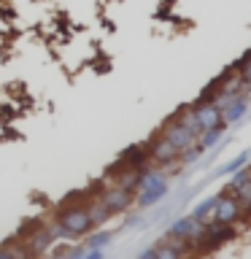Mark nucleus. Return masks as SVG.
I'll return each mask as SVG.
<instances>
[{"instance_id":"12","label":"nucleus","mask_w":251,"mask_h":259,"mask_svg":"<svg viewBox=\"0 0 251 259\" xmlns=\"http://www.w3.org/2000/svg\"><path fill=\"white\" fill-rule=\"evenodd\" d=\"M235 68H238V73H240V81H243V89L251 95V49L246 54L240 57L238 62H235Z\"/></svg>"},{"instance_id":"9","label":"nucleus","mask_w":251,"mask_h":259,"mask_svg":"<svg viewBox=\"0 0 251 259\" xmlns=\"http://www.w3.org/2000/svg\"><path fill=\"white\" fill-rule=\"evenodd\" d=\"M224 133H227V124H219V127H214V130H205V133L197 138V143H194V146H197V149L205 154L208 149H216V146L222 143Z\"/></svg>"},{"instance_id":"15","label":"nucleus","mask_w":251,"mask_h":259,"mask_svg":"<svg viewBox=\"0 0 251 259\" xmlns=\"http://www.w3.org/2000/svg\"><path fill=\"white\" fill-rule=\"evenodd\" d=\"M84 259H105V251H87Z\"/></svg>"},{"instance_id":"5","label":"nucleus","mask_w":251,"mask_h":259,"mask_svg":"<svg viewBox=\"0 0 251 259\" xmlns=\"http://www.w3.org/2000/svg\"><path fill=\"white\" fill-rule=\"evenodd\" d=\"M202 227H205V224L186 213V216H178L176 222L168 227V235H173V238H184V240H189L194 246V243L200 240V235H202Z\"/></svg>"},{"instance_id":"3","label":"nucleus","mask_w":251,"mask_h":259,"mask_svg":"<svg viewBox=\"0 0 251 259\" xmlns=\"http://www.w3.org/2000/svg\"><path fill=\"white\" fill-rule=\"evenodd\" d=\"M157 133H159L162 138H165V141L173 143L178 151H184V149H189V146L197 143V135H194L189 127H184V124H181V121H178L176 116H168V119L159 124Z\"/></svg>"},{"instance_id":"6","label":"nucleus","mask_w":251,"mask_h":259,"mask_svg":"<svg viewBox=\"0 0 251 259\" xmlns=\"http://www.w3.org/2000/svg\"><path fill=\"white\" fill-rule=\"evenodd\" d=\"M124 170H143V167H149L151 165V159H149V149H146V143H135V146H130V149L121 151V157L116 159Z\"/></svg>"},{"instance_id":"4","label":"nucleus","mask_w":251,"mask_h":259,"mask_svg":"<svg viewBox=\"0 0 251 259\" xmlns=\"http://www.w3.org/2000/svg\"><path fill=\"white\" fill-rule=\"evenodd\" d=\"M219 194H227V197H235L240 202L243 208L251 213V178L246 170H235V173H230V181L222 184V189H219Z\"/></svg>"},{"instance_id":"1","label":"nucleus","mask_w":251,"mask_h":259,"mask_svg":"<svg viewBox=\"0 0 251 259\" xmlns=\"http://www.w3.org/2000/svg\"><path fill=\"white\" fill-rule=\"evenodd\" d=\"M211 222H219V224H227V227H238L240 232L243 230H251V213L235 197H227V194H219V197H216Z\"/></svg>"},{"instance_id":"14","label":"nucleus","mask_w":251,"mask_h":259,"mask_svg":"<svg viewBox=\"0 0 251 259\" xmlns=\"http://www.w3.org/2000/svg\"><path fill=\"white\" fill-rule=\"evenodd\" d=\"M154 259H184V256H178L176 251H170V248H165L162 243H154Z\"/></svg>"},{"instance_id":"11","label":"nucleus","mask_w":251,"mask_h":259,"mask_svg":"<svg viewBox=\"0 0 251 259\" xmlns=\"http://www.w3.org/2000/svg\"><path fill=\"white\" fill-rule=\"evenodd\" d=\"M216 197H219V194L214 192V194H208L205 200H200L197 205L189 210V216L197 219V222H202V224H208L211 222V213H214V205H216Z\"/></svg>"},{"instance_id":"16","label":"nucleus","mask_w":251,"mask_h":259,"mask_svg":"<svg viewBox=\"0 0 251 259\" xmlns=\"http://www.w3.org/2000/svg\"><path fill=\"white\" fill-rule=\"evenodd\" d=\"M243 170H246V173H248V178H251V159H248V165L243 167Z\"/></svg>"},{"instance_id":"13","label":"nucleus","mask_w":251,"mask_h":259,"mask_svg":"<svg viewBox=\"0 0 251 259\" xmlns=\"http://www.w3.org/2000/svg\"><path fill=\"white\" fill-rule=\"evenodd\" d=\"M248 159H251V151H240L235 159H230L227 165L219 167V173H222V176H230V173H235V170H243V167L248 165Z\"/></svg>"},{"instance_id":"7","label":"nucleus","mask_w":251,"mask_h":259,"mask_svg":"<svg viewBox=\"0 0 251 259\" xmlns=\"http://www.w3.org/2000/svg\"><path fill=\"white\" fill-rule=\"evenodd\" d=\"M192 111H194V119H197L200 135L205 133V130H214V127H219V124H224V121H222V105H219V103L192 105Z\"/></svg>"},{"instance_id":"2","label":"nucleus","mask_w":251,"mask_h":259,"mask_svg":"<svg viewBox=\"0 0 251 259\" xmlns=\"http://www.w3.org/2000/svg\"><path fill=\"white\" fill-rule=\"evenodd\" d=\"M100 184H103L100 205L111 213V219L127 213V210H133V205H135V194H133V192H127V189H121V186L111 184L105 176H100Z\"/></svg>"},{"instance_id":"8","label":"nucleus","mask_w":251,"mask_h":259,"mask_svg":"<svg viewBox=\"0 0 251 259\" xmlns=\"http://www.w3.org/2000/svg\"><path fill=\"white\" fill-rule=\"evenodd\" d=\"M248 105H251V95H240V97H235V100H230L227 105H222V121L227 127H232L235 121H240L246 116Z\"/></svg>"},{"instance_id":"10","label":"nucleus","mask_w":251,"mask_h":259,"mask_svg":"<svg viewBox=\"0 0 251 259\" xmlns=\"http://www.w3.org/2000/svg\"><path fill=\"white\" fill-rule=\"evenodd\" d=\"M111 240H113V232L111 230H92L81 243H84L87 251H103Z\"/></svg>"}]
</instances>
